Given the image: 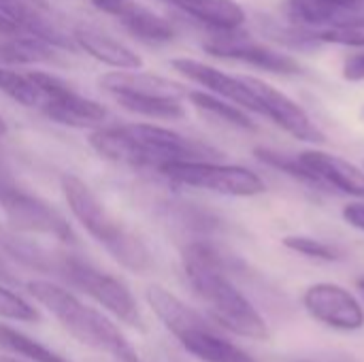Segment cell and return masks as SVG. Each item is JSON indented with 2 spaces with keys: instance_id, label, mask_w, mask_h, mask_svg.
<instances>
[{
  "instance_id": "1",
  "label": "cell",
  "mask_w": 364,
  "mask_h": 362,
  "mask_svg": "<svg viewBox=\"0 0 364 362\" xmlns=\"http://www.w3.org/2000/svg\"><path fill=\"white\" fill-rule=\"evenodd\" d=\"M181 260L192 290L218 324L247 339L269 337V329L256 307L228 280L226 262L215 247L203 241L190 243L183 247Z\"/></svg>"
},
{
  "instance_id": "2",
  "label": "cell",
  "mask_w": 364,
  "mask_h": 362,
  "mask_svg": "<svg viewBox=\"0 0 364 362\" xmlns=\"http://www.w3.org/2000/svg\"><path fill=\"white\" fill-rule=\"evenodd\" d=\"M90 145L102 158L128 164L160 169L166 162L177 160H207L215 156V149L188 139L171 128L156 124H128L98 128L90 134Z\"/></svg>"
},
{
  "instance_id": "3",
  "label": "cell",
  "mask_w": 364,
  "mask_h": 362,
  "mask_svg": "<svg viewBox=\"0 0 364 362\" xmlns=\"http://www.w3.org/2000/svg\"><path fill=\"white\" fill-rule=\"evenodd\" d=\"M28 294L49 309L55 320L83 346L119 362H141L134 346L102 312L85 305L66 288L51 282H28Z\"/></svg>"
},
{
  "instance_id": "4",
  "label": "cell",
  "mask_w": 364,
  "mask_h": 362,
  "mask_svg": "<svg viewBox=\"0 0 364 362\" xmlns=\"http://www.w3.org/2000/svg\"><path fill=\"white\" fill-rule=\"evenodd\" d=\"M62 192L75 220L128 271L145 273L151 267V256L145 243L126 230L98 201L85 181L75 175L62 177Z\"/></svg>"
},
{
  "instance_id": "5",
  "label": "cell",
  "mask_w": 364,
  "mask_h": 362,
  "mask_svg": "<svg viewBox=\"0 0 364 362\" xmlns=\"http://www.w3.org/2000/svg\"><path fill=\"white\" fill-rule=\"evenodd\" d=\"M51 273H58L70 286H75L77 290H81L87 297H92L94 301H98L107 312H111L115 318H119L128 326L143 329L139 305H136L132 292L128 290V286L124 282H119L117 277L96 269L94 265H90L83 258L73 256V254H58Z\"/></svg>"
},
{
  "instance_id": "6",
  "label": "cell",
  "mask_w": 364,
  "mask_h": 362,
  "mask_svg": "<svg viewBox=\"0 0 364 362\" xmlns=\"http://www.w3.org/2000/svg\"><path fill=\"white\" fill-rule=\"evenodd\" d=\"M175 183L200 188L226 196H258L267 192V183L254 171L237 164H218L211 160H177L158 169Z\"/></svg>"
},
{
  "instance_id": "7",
  "label": "cell",
  "mask_w": 364,
  "mask_h": 362,
  "mask_svg": "<svg viewBox=\"0 0 364 362\" xmlns=\"http://www.w3.org/2000/svg\"><path fill=\"white\" fill-rule=\"evenodd\" d=\"M0 207L15 230L38 233L64 243H75L77 237L66 218L47 201L15 186L9 175H0Z\"/></svg>"
},
{
  "instance_id": "8",
  "label": "cell",
  "mask_w": 364,
  "mask_h": 362,
  "mask_svg": "<svg viewBox=\"0 0 364 362\" xmlns=\"http://www.w3.org/2000/svg\"><path fill=\"white\" fill-rule=\"evenodd\" d=\"M207 53L215 58H226V60H237L269 73L277 75H299L301 64L282 51H275L262 43L252 41L247 34H239L237 30H215L213 36L203 45Z\"/></svg>"
},
{
  "instance_id": "9",
  "label": "cell",
  "mask_w": 364,
  "mask_h": 362,
  "mask_svg": "<svg viewBox=\"0 0 364 362\" xmlns=\"http://www.w3.org/2000/svg\"><path fill=\"white\" fill-rule=\"evenodd\" d=\"M243 81L252 90V94L258 98L264 117L273 119L279 128H284L288 134H292L299 141L324 143V132L311 122L307 111L301 105H296L290 96L264 83L258 77H243Z\"/></svg>"
},
{
  "instance_id": "10",
  "label": "cell",
  "mask_w": 364,
  "mask_h": 362,
  "mask_svg": "<svg viewBox=\"0 0 364 362\" xmlns=\"http://www.w3.org/2000/svg\"><path fill=\"white\" fill-rule=\"evenodd\" d=\"M303 305L318 322L339 329L358 331L364 326V312L360 303L337 284H316L307 288Z\"/></svg>"
},
{
  "instance_id": "11",
  "label": "cell",
  "mask_w": 364,
  "mask_h": 362,
  "mask_svg": "<svg viewBox=\"0 0 364 362\" xmlns=\"http://www.w3.org/2000/svg\"><path fill=\"white\" fill-rule=\"evenodd\" d=\"M171 64H173V68L177 73H181L190 81L207 87L211 94H215L220 98H226V100H230L232 105H237L241 109H247V111H254V113L262 115V107H260L258 98L252 94V90L245 85L243 77L228 75V73H224L220 68H213V66H209L205 62H198V60H192V58H177Z\"/></svg>"
},
{
  "instance_id": "12",
  "label": "cell",
  "mask_w": 364,
  "mask_h": 362,
  "mask_svg": "<svg viewBox=\"0 0 364 362\" xmlns=\"http://www.w3.org/2000/svg\"><path fill=\"white\" fill-rule=\"evenodd\" d=\"M98 83L113 96H136V98H168L181 100L188 96L186 85L139 70H113L98 79Z\"/></svg>"
},
{
  "instance_id": "13",
  "label": "cell",
  "mask_w": 364,
  "mask_h": 362,
  "mask_svg": "<svg viewBox=\"0 0 364 362\" xmlns=\"http://www.w3.org/2000/svg\"><path fill=\"white\" fill-rule=\"evenodd\" d=\"M49 119H53L55 124L62 126H70V128H90V126H98L107 119L109 111L105 105L75 92L68 83H64L60 79V83L55 85L53 94H51V102L45 107L43 111Z\"/></svg>"
},
{
  "instance_id": "14",
  "label": "cell",
  "mask_w": 364,
  "mask_h": 362,
  "mask_svg": "<svg viewBox=\"0 0 364 362\" xmlns=\"http://www.w3.org/2000/svg\"><path fill=\"white\" fill-rule=\"evenodd\" d=\"M363 4L356 0H286L284 15L305 30H326L339 26L363 13Z\"/></svg>"
},
{
  "instance_id": "15",
  "label": "cell",
  "mask_w": 364,
  "mask_h": 362,
  "mask_svg": "<svg viewBox=\"0 0 364 362\" xmlns=\"http://www.w3.org/2000/svg\"><path fill=\"white\" fill-rule=\"evenodd\" d=\"M73 38L77 49H83L94 60L113 66L117 70H139L143 68V58L130 49L126 43L113 38L111 34L94 28V26H77L73 30Z\"/></svg>"
},
{
  "instance_id": "16",
  "label": "cell",
  "mask_w": 364,
  "mask_h": 362,
  "mask_svg": "<svg viewBox=\"0 0 364 362\" xmlns=\"http://www.w3.org/2000/svg\"><path fill=\"white\" fill-rule=\"evenodd\" d=\"M58 83L55 75L41 70H15L13 66H0V92L26 109L45 111L51 100V92Z\"/></svg>"
},
{
  "instance_id": "17",
  "label": "cell",
  "mask_w": 364,
  "mask_h": 362,
  "mask_svg": "<svg viewBox=\"0 0 364 362\" xmlns=\"http://www.w3.org/2000/svg\"><path fill=\"white\" fill-rule=\"evenodd\" d=\"M299 160L309 171H314L328 188H337L339 192L364 198V171H360L356 164L318 149L299 154Z\"/></svg>"
},
{
  "instance_id": "18",
  "label": "cell",
  "mask_w": 364,
  "mask_h": 362,
  "mask_svg": "<svg viewBox=\"0 0 364 362\" xmlns=\"http://www.w3.org/2000/svg\"><path fill=\"white\" fill-rule=\"evenodd\" d=\"M177 341L198 361L203 362H256L247 356L241 348L220 337L209 324L186 331L177 337Z\"/></svg>"
},
{
  "instance_id": "19",
  "label": "cell",
  "mask_w": 364,
  "mask_h": 362,
  "mask_svg": "<svg viewBox=\"0 0 364 362\" xmlns=\"http://www.w3.org/2000/svg\"><path fill=\"white\" fill-rule=\"evenodd\" d=\"M213 30H239L247 15L237 0H164Z\"/></svg>"
},
{
  "instance_id": "20",
  "label": "cell",
  "mask_w": 364,
  "mask_h": 362,
  "mask_svg": "<svg viewBox=\"0 0 364 362\" xmlns=\"http://www.w3.org/2000/svg\"><path fill=\"white\" fill-rule=\"evenodd\" d=\"M145 299L149 303V307L154 309V314L158 316V320L175 335H183L186 331H192L196 326L207 324L205 318L200 314H196L192 307H188L183 301H179L173 292H168L166 288L151 284L145 290Z\"/></svg>"
},
{
  "instance_id": "21",
  "label": "cell",
  "mask_w": 364,
  "mask_h": 362,
  "mask_svg": "<svg viewBox=\"0 0 364 362\" xmlns=\"http://www.w3.org/2000/svg\"><path fill=\"white\" fill-rule=\"evenodd\" d=\"M122 26L134 34L136 38L141 41H147V43H168L175 38V28L168 19H164L162 15H158L156 11L139 4V2H132L128 0L122 11L115 15Z\"/></svg>"
},
{
  "instance_id": "22",
  "label": "cell",
  "mask_w": 364,
  "mask_h": 362,
  "mask_svg": "<svg viewBox=\"0 0 364 362\" xmlns=\"http://www.w3.org/2000/svg\"><path fill=\"white\" fill-rule=\"evenodd\" d=\"M51 43L28 34V32H19L15 38H11L9 43H4L0 47V66H26V64H41V62H53L55 53H53Z\"/></svg>"
},
{
  "instance_id": "23",
  "label": "cell",
  "mask_w": 364,
  "mask_h": 362,
  "mask_svg": "<svg viewBox=\"0 0 364 362\" xmlns=\"http://www.w3.org/2000/svg\"><path fill=\"white\" fill-rule=\"evenodd\" d=\"M188 98L192 100L194 107H198L200 111L209 113V115H215L220 117L222 122L235 126V128H241V130H256V124L252 122V117L237 105H230V100L226 98H220L215 94H209V92H188Z\"/></svg>"
},
{
  "instance_id": "24",
  "label": "cell",
  "mask_w": 364,
  "mask_h": 362,
  "mask_svg": "<svg viewBox=\"0 0 364 362\" xmlns=\"http://www.w3.org/2000/svg\"><path fill=\"white\" fill-rule=\"evenodd\" d=\"M115 100L130 113L151 117V119H181L186 117V109L181 100L168 98H136V96H115Z\"/></svg>"
},
{
  "instance_id": "25",
  "label": "cell",
  "mask_w": 364,
  "mask_h": 362,
  "mask_svg": "<svg viewBox=\"0 0 364 362\" xmlns=\"http://www.w3.org/2000/svg\"><path fill=\"white\" fill-rule=\"evenodd\" d=\"M254 156L262 164H267L271 169H277V171L290 175L296 181H303V183H309V186H316V188H328L314 171H309L299 160V156H288V154H282V151H275V149H269V147H256Z\"/></svg>"
},
{
  "instance_id": "26",
  "label": "cell",
  "mask_w": 364,
  "mask_h": 362,
  "mask_svg": "<svg viewBox=\"0 0 364 362\" xmlns=\"http://www.w3.org/2000/svg\"><path fill=\"white\" fill-rule=\"evenodd\" d=\"M0 346L9 348L11 352H17L19 356L28 358L32 362H64L66 358H62L60 354H55L53 350H49L47 346L34 341L32 337L6 326V324H0Z\"/></svg>"
},
{
  "instance_id": "27",
  "label": "cell",
  "mask_w": 364,
  "mask_h": 362,
  "mask_svg": "<svg viewBox=\"0 0 364 362\" xmlns=\"http://www.w3.org/2000/svg\"><path fill=\"white\" fill-rule=\"evenodd\" d=\"M320 43L346 45V47H364V13L326 30L316 32Z\"/></svg>"
},
{
  "instance_id": "28",
  "label": "cell",
  "mask_w": 364,
  "mask_h": 362,
  "mask_svg": "<svg viewBox=\"0 0 364 362\" xmlns=\"http://www.w3.org/2000/svg\"><path fill=\"white\" fill-rule=\"evenodd\" d=\"M284 245L296 254H303V256H309V258H318V260H326V262H333V260H339L341 258V252L324 241H318V239H311V237H301V235H294V237H286L284 239Z\"/></svg>"
},
{
  "instance_id": "29",
  "label": "cell",
  "mask_w": 364,
  "mask_h": 362,
  "mask_svg": "<svg viewBox=\"0 0 364 362\" xmlns=\"http://www.w3.org/2000/svg\"><path fill=\"white\" fill-rule=\"evenodd\" d=\"M0 316L9 320H19V322H36L38 312L23 301L19 294L11 292L9 288L0 286Z\"/></svg>"
},
{
  "instance_id": "30",
  "label": "cell",
  "mask_w": 364,
  "mask_h": 362,
  "mask_svg": "<svg viewBox=\"0 0 364 362\" xmlns=\"http://www.w3.org/2000/svg\"><path fill=\"white\" fill-rule=\"evenodd\" d=\"M343 79L346 81H364V51L360 53H352L346 58L343 62Z\"/></svg>"
},
{
  "instance_id": "31",
  "label": "cell",
  "mask_w": 364,
  "mask_h": 362,
  "mask_svg": "<svg viewBox=\"0 0 364 362\" xmlns=\"http://www.w3.org/2000/svg\"><path fill=\"white\" fill-rule=\"evenodd\" d=\"M343 220L364 233V203H350L343 207Z\"/></svg>"
},
{
  "instance_id": "32",
  "label": "cell",
  "mask_w": 364,
  "mask_h": 362,
  "mask_svg": "<svg viewBox=\"0 0 364 362\" xmlns=\"http://www.w3.org/2000/svg\"><path fill=\"white\" fill-rule=\"evenodd\" d=\"M19 32H23L9 15H4L2 11H0V47L4 45V43H9L11 38H15Z\"/></svg>"
},
{
  "instance_id": "33",
  "label": "cell",
  "mask_w": 364,
  "mask_h": 362,
  "mask_svg": "<svg viewBox=\"0 0 364 362\" xmlns=\"http://www.w3.org/2000/svg\"><path fill=\"white\" fill-rule=\"evenodd\" d=\"M294 362H358L356 358L343 354V352H324V354H316V356H307V358H299Z\"/></svg>"
},
{
  "instance_id": "34",
  "label": "cell",
  "mask_w": 364,
  "mask_h": 362,
  "mask_svg": "<svg viewBox=\"0 0 364 362\" xmlns=\"http://www.w3.org/2000/svg\"><path fill=\"white\" fill-rule=\"evenodd\" d=\"M98 11L102 13H109V15H117L122 11V6L128 2V0H90Z\"/></svg>"
},
{
  "instance_id": "35",
  "label": "cell",
  "mask_w": 364,
  "mask_h": 362,
  "mask_svg": "<svg viewBox=\"0 0 364 362\" xmlns=\"http://www.w3.org/2000/svg\"><path fill=\"white\" fill-rule=\"evenodd\" d=\"M0 277H2V280H11V275H9V271L2 267V262H0Z\"/></svg>"
},
{
  "instance_id": "36",
  "label": "cell",
  "mask_w": 364,
  "mask_h": 362,
  "mask_svg": "<svg viewBox=\"0 0 364 362\" xmlns=\"http://www.w3.org/2000/svg\"><path fill=\"white\" fill-rule=\"evenodd\" d=\"M6 134V124H4V119L0 117V137H4Z\"/></svg>"
},
{
  "instance_id": "37",
  "label": "cell",
  "mask_w": 364,
  "mask_h": 362,
  "mask_svg": "<svg viewBox=\"0 0 364 362\" xmlns=\"http://www.w3.org/2000/svg\"><path fill=\"white\" fill-rule=\"evenodd\" d=\"M356 286H358V290H360V292H363V294H364V275H363V277H358Z\"/></svg>"
},
{
  "instance_id": "38",
  "label": "cell",
  "mask_w": 364,
  "mask_h": 362,
  "mask_svg": "<svg viewBox=\"0 0 364 362\" xmlns=\"http://www.w3.org/2000/svg\"><path fill=\"white\" fill-rule=\"evenodd\" d=\"M0 362H21L17 358H11V356H0Z\"/></svg>"
},
{
  "instance_id": "39",
  "label": "cell",
  "mask_w": 364,
  "mask_h": 362,
  "mask_svg": "<svg viewBox=\"0 0 364 362\" xmlns=\"http://www.w3.org/2000/svg\"><path fill=\"white\" fill-rule=\"evenodd\" d=\"M4 173V169H2V160H0V175Z\"/></svg>"
},
{
  "instance_id": "40",
  "label": "cell",
  "mask_w": 364,
  "mask_h": 362,
  "mask_svg": "<svg viewBox=\"0 0 364 362\" xmlns=\"http://www.w3.org/2000/svg\"><path fill=\"white\" fill-rule=\"evenodd\" d=\"M356 2H360V4H363V6H364V0H356Z\"/></svg>"
},
{
  "instance_id": "41",
  "label": "cell",
  "mask_w": 364,
  "mask_h": 362,
  "mask_svg": "<svg viewBox=\"0 0 364 362\" xmlns=\"http://www.w3.org/2000/svg\"><path fill=\"white\" fill-rule=\"evenodd\" d=\"M64 362H70V361H68V358H66V361H64Z\"/></svg>"
},
{
  "instance_id": "42",
  "label": "cell",
  "mask_w": 364,
  "mask_h": 362,
  "mask_svg": "<svg viewBox=\"0 0 364 362\" xmlns=\"http://www.w3.org/2000/svg\"><path fill=\"white\" fill-rule=\"evenodd\" d=\"M358 4H360V2H358Z\"/></svg>"
}]
</instances>
